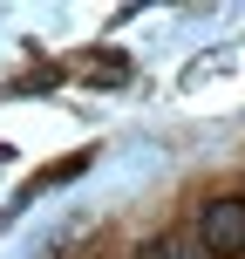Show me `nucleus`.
I'll return each instance as SVG.
<instances>
[{
  "mask_svg": "<svg viewBox=\"0 0 245 259\" xmlns=\"http://www.w3.org/2000/svg\"><path fill=\"white\" fill-rule=\"evenodd\" d=\"M205 246H198V239H184V232H170V239H157V246H143L136 259H198Z\"/></svg>",
  "mask_w": 245,
  "mask_h": 259,
  "instance_id": "nucleus-2",
  "label": "nucleus"
},
{
  "mask_svg": "<svg viewBox=\"0 0 245 259\" xmlns=\"http://www.w3.org/2000/svg\"><path fill=\"white\" fill-rule=\"evenodd\" d=\"M198 246L211 259H238L245 252V198H211L198 211Z\"/></svg>",
  "mask_w": 245,
  "mask_h": 259,
  "instance_id": "nucleus-1",
  "label": "nucleus"
}]
</instances>
